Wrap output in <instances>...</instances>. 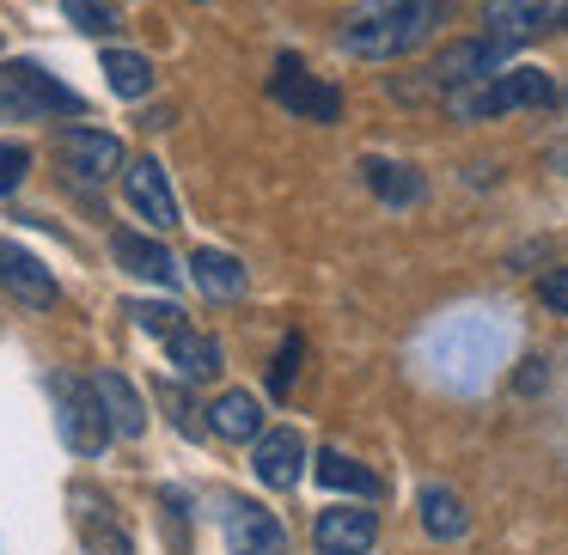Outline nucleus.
Instances as JSON below:
<instances>
[{
	"label": "nucleus",
	"instance_id": "17",
	"mask_svg": "<svg viewBox=\"0 0 568 555\" xmlns=\"http://www.w3.org/2000/svg\"><path fill=\"white\" fill-rule=\"evenodd\" d=\"M361 177H367V189L379 202H392V208H416L422 189H428L416 165H397V160H367V165H361Z\"/></svg>",
	"mask_w": 568,
	"mask_h": 555
},
{
	"label": "nucleus",
	"instance_id": "22",
	"mask_svg": "<svg viewBox=\"0 0 568 555\" xmlns=\"http://www.w3.org/2000/svg\"><path fill=\"white\" fill-rule=\"evenodd\" d=\"M318 482H324V489H336V494H361V501H379V494H385V482L373 476L367 464L343 458V452H318Z\"/></svg>",
	"mask_w": 568,
	"mask_h": 555
},
{
	"label": "nucleus",
	"instance_id": "19",
	"mask_svg": "<svg viewBox=\"0 0 568 555\" xmlns=\"http://www.w3.org/2000/svg\"><path fill=\"white\" fill-rule=\"evenodd\" d=\"M99 397H104L111 428L123 433V440H141V433H148V403L135 397V384H129L123 372H99Z\"/></svg>",
	"mask_w": 568,
	"mask_h": 555
},
{
	"label": "nucleus",
	"instance_id": "20",
	"mask_svg": "<svg viewBox=\"0 0 568 555\" xmlns=\"http://www.w3.org/2000/svg\"><path fill=\"white\" fill-rule=\"evenodd\" d=\"M190 281L214 299H239L245 294V263L226 257V250H196V257H190Z\"/></svg>",
	"mask_w": 568,
	"mask_h": 555
},
{
	"label": "nucleus",
	"instance_id": "2",
	"mask_svg": "<svg viewBox=\"0 0 568 555\" xmlns=\"http://www.w3.org/2000/svg\"><path fill=\"white\" fill-rule=\"evenodd\" d=\"M556 99H562V86H556L544 68H501V74L453 92L446 111H453L458 123H495V116H514V111H550Z\"/></svg>",
	"mask_w": 568,
	"mask_h": 555
},
{
	"label": "nucleus",
	"instance_id": "12",
	"mask_svg": "<svg viewBox=\"0 0 568 555\" xmlns=\"http://www.w3.org/2000/svg\"><path fill=\"white\" fill-rule=\"evenodd\" d=\"M251 445H257V452H251V470H257L263 489H294V482L306 476V440H300L294 428H263Z\"/></svg>",
	"mask_w": 568,
	"mask_h": 555
},
{
	"label": "nucleus",
	"instance_id": "11",
	"mask_svg": "<svg viewBox=\"0 0 568 555\" xmlns=\"http://www.w3.org/2000/svg\"><path fill=\"white\" fill-rule=\"evenodd\" d=\"M123 189H129V208H135L153 233H172L178 226V196H172V177H165L160 160L123 165Z\"/></svg>",
	"mask_w": 568,
	"mask_h": 555
},
{
	"label": "nucleus",
	"instance_id": "23",
	"mask_svg": "<svg viewBox=\"0 0 568 555\" xmlns=\"http://www.w3.org/2000/svg\"><path fill=\"white\" fill-rule=\"evenodd\" d=\"M104 80H111L116 99H148L153 92V68L135 50H104Z\"/></svg>",
	"mask_w": 568,
	"mask_h": 555
},
{
	"label": "nucleus",
	"instance_id": "30",
	"mask_svg": "<svg viewBox=\"0 0 568 555\" xmlns=\"http://www.w3.org/2000/svg\"><path fill=\"white\" fill-rule=\"evenodd\" d=\"M556 165H562V172H568V147H562V153H556Z\"/></svg>",
	"mask_w": 568,
	"mask_h": 555
},
{
	"label": "nucleus",
	"instance_id": "5",
	"mask_svg": "<svg viewBox=\"0 0 568 555\" xmlns=\"http://www.w3.org/2000/svg\"><path fill=\"white\" fill-rule=\"evenodd\" d=\"M501 68H507V43H495V38H458V43H446V50L422 68V80H428V92L453 99V92L477 86V80H489V74H501Z\"/></svg>",
	"mask_w": 568,
	"mask_h": 555
},
{
	"label": "nucleus",
	"instance_id": "15",
	"mask_svg": "<svg viewBox=\"0 0 568 555\" xmlns=\"http://www.w3.org/2000/svg\"><path fill=\"white\" fill-rule=\"evenodd\" d=\"M74 506H80V543H87V555H135L129 531L116 525V513L104 501H92L87 489H74Z\"/></svg>",
	"mask_w": 568,
	"mask_h": 555
},
{
	"label": "nucleus",
	"instance_id": "8",
	"mask_svg": "<svg viewBox=\"0 0 568 555\" xmlns=\"http://www.w3.org/2000/svg\"><path fill=\"white\" fill-rule=\"evenodd\" d=\"M55 160L74 184H111L123 172V141L104 135V129H62L55 135Z\"/></svg>",
	"mask_w": 568,
	"mask_h": 555
},
{
	"label": "nucleus",
	"instance_id": "28",
	"mask_svg": "<svg viewBox=\"0 0 568 555\" xmlns=\"http://www.w3.org/2000/svg\"><path fill=\"white\" fill-rule=\"evenodd\" d=\"M538 299L556 311V318H568V263H562V269H550V275L538 281Z\"/></svg>",
	"mask_w": 568,
	"mask_h": 555
},
{
	"label": "nucleus",
	"instance_id": "13",
	"mask_svg": "<svg viewBox=\"0 0 568 555\" xmlns=\"http://www.w3.org/2000/svg\"><path fill=\"white\" fill-rule=\"evenodd\" d=\"M0 287H7L19 306H31V311H50L55 294H62V287H55V275L43 269L31 250H19V245H0Z\"/></svg>",
	"mask_w": 568,
	"mask_h": 555
},
{
	"label": "nucleus",
	"instance_id": "24",
	"mask_svg": "<svg viewBox=\"0 0 568 555\" xmlns=\"http://www.w3.org/2000/svg\"><path fill=\"white\" fill-rule=\"evenodd\" d=\"M68 25H80L87 38H111V31H123V13H116L111 0H62Z\"/></svg>",
	"mask_w": 568,
	"mask_h": 555
},
{
	"label": "nucleus",
	"instance_id": "26",
	"mask_svg": "<svg viewBox=\"0 0 568 555\" xmlns=\"http://www.w3.org/2000/svg\"><path fill=\"white\" fill-rule=\"evenodd\" d=\"M31 172V147L26 141H0V196H13Z\"/></svg>",
	"mask_w": 568,
	"mask_h": 555
},
{
	"label": "nucleus",
	"instance_id": "14",
	"mask_svg": "<svg viewBox=\"0 0 568 555\" xmlns=\"http://www.w3.org/2000/svg\"><path fill=\"white\" fill-rule=\"evenodd\" d=\"M111 257L123 263L135 281H153V287H178V281H184L178 257L160 245V238H148V233H116V238H111Z\"/></svg>",
	"mask_w": 568,
	"mask_h": 555
},
{
	"label": "nucleus",
	"instance_id": "29",
	"mask_svg": "<svg viewBox=\"0 0 568 555\" xmlns=\"http://www.w3.org/2000/svg\"><path fill=\"white\" fill-rule=\"evenodd\" d=\"M556 111H562V116H568V86H562V99H556Z\"/></svg>",
	"mask_w": 568,
	"mask_h": 555
},
{
	"label": "nucleus",
	"instance_id": "3",
	"mask_svg": "<svg viewBox=\"0 0 568 555\" xmlns=\"http://www.w3.org/2000/svg\"><path fill=\"white\" fill-rule=\"evenodd\" d=\"M87 99L38 62H0V123H38V116H80Z\"/></svg>",
	"mask_w": 568,
	"mask_h": 555
},
{
	"label": "nucleus",
	"instance_id": "16",
	"mask_svg": "<svg viewBox=\"0 0 568 555\" xmlns=\"http://www.w3.org/2000/svg\"><path fill=\"white\" fill-rule=\"evenodd\" d=\"M165 354H172L178 379H190V384L221 379V342H214V336H202V330H190V323L178 336H165Z\"/></svg>",
	"mask_w": 568,
	"mask_h": 555
},
{
	"label": "nucleus",
	"instance_id": "4",
	"mask_svg": "<svg viewBox=\"0 0 568 555\" xmlns=\"http://www.w3.org/2000/svg\"><path fill=\"white\" fill-rule=\"evenodd\" d=\"M50 397H55V428H62L68 452L99 458L104 445L116 440L111 409H104V397H99V379H68V372H55V379H50Z\"/></svg>",
	"mask_w": 568,
	"mask_h": 555
},
{
	"label": "nucleus",
	"instance_id": "27",
	"mask_svg": "<svg viewBox=\"0 0 568 555\" xmlns=\"http://www.w3.org/2000/svg\"><path fill=\"white\" fill-rule=\"evenodd\" d=\"M294 372H300V336H287L282 348H275V367H270V391L287 397L294 391Z\"/></svg>",
	"mask_w": 568,
	"mask_h": 555
},
{
	"label": "nucleus",
	"instance_id": "9",
	"mask_svg": "<svg viewBox=\"0 0 568 555\" xmlns=\"http://www.w3.org/2000/svg\"><path fill=\"white\" fill-rule=\"evenodd\" d=\"M221 525H226V549L233 555H287V531L263 501H226Z\"/></svg>",
	"mask_w": 568,
	"mask_h": 555
},
{
	"label": "nucleus",
	"instance_id": "21",
	"mask_svg": "<svg viewBox=\"0 0 568 555\" xmlns=\"http://www.w3.org/2000/svg\"><path fill=\"white\" fill-rule=\"evenodd\" d=\"M422 531H428V537H440V543H458L470 531L465 501H458L453 489H440V482H434V489H422Z\"/></svg>",
	"mask_w": 568,
	"mask_h": 555
},
{
	"label": "nucleus",
	"instance_id": "1",
	"mask_svg": "<svg viewBox=\"0 0 568 555\" xmlns=\"http://www.w3.org/2000/svg\"><path fill=\"white\" fill-rule=\"evenodd\" d=\"M453 19V0H361L336 25V50L355 62H404Z\"/></svg>",
	"mask_w": 568,
	"mask_h": 555
},
{
	"label": "nucleus",
	"instance_id": "18",
	"mask_svg": "<svg viewBox=\"0 0 568 555\" xmlns=\"http://www.w3.org/2000/svg\"><path fill=\"white\" fill-rule=\"evenodd\" d=\"M209 428L221 433V440H257L263 433V403L251 391H221L209 409Z\"/></svg>",
	"mask_w": 568,
	"mask_h": 555
},
{
	"label": "nucleus",
	"instance_id": "10",
	"mask_svg": "<svg viewBox=\"0 0 568 555\" xmlns=\"http://www.w3.org/2000/svg\"><path fill=\"white\" fill-rule=\"evenodd\" d=\"M312 543H318V555H367L379 543V513H367V506H324L312 518Z\"/></svg>",
	"mask_w": 568,
	"mask_h": 555
},
{
	"label": "nucleus",
	"instance_id": "6",
	"mask_svg": "<svg viewBox=\"0 0 568 555\" xmlns=\"http://www.w3.org/2000/svg\"><path fill=\"white\" fill-rule=\"evenodd\" d=\"M562 25H568V0H483V38L507 43V50L538 43Z\"/></svg>",
	"mask_w": 568,
	"mask_h": 555
},
{
	"label": "nucleus",
	"instance_id": "7",
	"mask_svg": "<svg viewBox=\"0 0 568 555\" xmlns=\"http://www.w3.org/2000/svg\"><path fill=\"white\" fill-rule=\"evenodd\" d=\"M270 99L282 104V111H294L300 123H318V129L343 123V92H336L331 80H318L312 68H300V62H275Z\"/></svg>",
	"mask_w": 568,
	"mask_h": 555
},
{
	"label": "nucleus",
	"instance_id": "25",
	"mask_svg": "<svg viewBox=\"0 0 568 555\" xmlns=\"http://www.w3.org/2000/svg\"><path fill=\"white\" fill-rule=\"evenodd\" d=\"M129 318H135L141 336H160V342L184 330V311H178L172 299H153V306H148V299H135V306H129Z\"/></svg>",
	"mask_w": 568,
	"mask_h": 555
}]
</instances>
